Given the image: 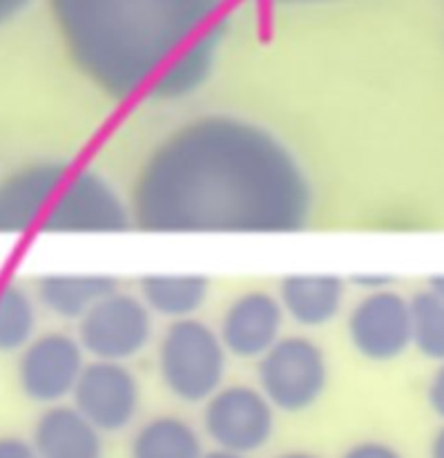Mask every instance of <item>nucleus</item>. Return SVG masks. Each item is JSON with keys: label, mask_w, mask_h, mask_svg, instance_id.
<instances>
[{"label": "nucleus", "mask_w": 444, "mask_h": 458, "mask_svg": "<svg viewBox=\"0 0 444 458\" xmlns=\"http://www.w3.org/2000/svg\"><path fill=\"white\" fill-rule=\"evenodd\" d=\"M134 228L172 235H284L311 226L302 161L257 121L201 114L165 134L130 192Z\"/></svg>", "instance_id": "nucleus-1"}, {"label": "nucleus", "mask_w": 444, "mask_h": 458, "mask_svg": "<svg viewBox=\"0 0 444 458\" xmlns=\"http://www.w3.org/2000/svg\"><path fill=\"white\" fill-rule=\"evenodd\" d=\"M232 0H49L67 56L110 101L143 97L177 54L228 31Z\"/></svg>", "instance_id": "nucleus-2"}, {"label": "nucleus", "mask_w": 444, "mask_h": 458, "mask_svg": "<svg viewBox=\"0 0 444 458\" xmlns=\"http://www.w3.org/2000/svg\"><path fill=\"white\" fill-rule=\"evenodd\" d=\"M228 356L217 329L201 318L165 325L156 340L155 365L161 385L183 405H204L226 385Z\"/></svg>", "instance_id": "nucleus-3"}, {"label": "nucleus", "mask_w": 444, "mask_h": 458, "mask_svg": "<svg viewBox=\"0 0 444 458\" xmlns=\"http://www.w3.org/2000/svg\"><path fill=\"white\" fill-rule=\"evenodd\" d=\"M255 387L277 414H304L324 398L331 362L324 347L306 334H284L257 360Z\"/></svg>", "instance_id": "nucleus-4"}, {"label": "nucleus", "mask_w": 444, "mask_h": 458, "mask_svg": "<svg viewBox=\"0 0 444 458\" xmlns=\"http://www.w3.org/2000/svg\"><path fill=\"white\" fill-rule=\"evenodd\" d=\"M134 228L130 199L103 173L70 168L45 213L40 233L49 235H110Z\"/></svg>", "instance_id": "nucleus-5"}, {"label": "nucleus", "mask_w": 444, "mask_h": 458, "mask_svg": "<svg viewBox=\"0 0 444 458\" xmlns=\"http://www.w3.org/2000/svg\"><path fill=\"white\" fill-rule=\"evenodd\" d=\"M155 320L138 293L114 289L76 322L74 335L89 360L130 365L155 343Z\"/></svg>", "instance_id": "nucleus-6"}, {"label": "nucleus", "mask_w": 444, "mask_h": 458, "mask_svg": "<svg viewBox=\"0 0 444 458\" xmlns=\"http://www.w3.org/2000/svg\"><path fill=\"white\" fill-rule=\"evenodd\" d=\"M277 411L255 385L226 383L201 405V434L217 450L253 456L266 450Z\"/></svg>", "instance_id": "nucleus-7"}, {"label": "nucleus", "mask_w": 444, "mask_h": 458, "mask_svg": "<svg viewBox=\"0 0 444 458\" xmlns=\"http://www.w3.org/2000/svg\"><path fill=\"white\" fill-rule=\"evenodd\" d=\"M88 360V353L74 334L38 331L31 343L16 353L13 374L18 392L43 410L70 403Z\"/></svg>", "instance_id": "nucleus-8"}, {"label": "nucleus", "mask_w": 444, "mask_h": 458, "mask_svg": "<svg viewBox=\"0 0 444 458\" xmlns=\"http://www.w3.org/2000/svg\"><path fill=\"white\" fill-rule=\"evenodd\" d=\"M141 383L123 362L88 360L70 403L103 437L128 432L141 414Z\"/></svg>", "instance_id": "nucleus-9"}, {"label": "nucleus", "mask_w": 444, "mask_h": 458, "mask_svg": "<svg viewBox=\"0 0 444 458\" xmlns=\"http://www.w3.org/2000/svg\"><path fill=\"white\" fill-rule=\"evenodd\" d=\"M347 338L369 362H391L411 347L409 298L389 289L362 293L347 313Z\"/></svg>", "instance_id": "nucleus-10"}, {"label": "nucleus", "mask_w": 444, "mask_h": 458, "mask_svg": "<svg viewBox=\"0 0 444 458\" xmlns=\"http://www.w3.org/2000/svg\"><path fill=\"white\" fill-rule=\"evenodd\" d=\"M286 316L272 291L246 289L232 295L217 322L228 356L257 362L284 335Z\"/></svg>", "instance_id": "nucleus-11"}, {"label": "nucleus", "mask_w": 444, "mask_h": 458, "mask_svg": "<svg viewBox=\"0 0 444 458\" xmlns=\"http://www.w3.org/2000/svg\"><path fill=\"white\" fill-rule=\"evenodd\" d=\"M70 168L63 159H34L4 174L0 179V235H25L40 228Z\"/></svg>", "instance_id": "nucleus-12"}, {"label": "nucleus", "mask_w": 444, "mask_h": 458, "mask_svg": "<svg viewBox=\"0 0 444 458\" xmlns=\"http://www.w3.org/2000/svg\"><path fill=\"white\" fill-rule=\"evenodd\" d=\"M347 280L333 273H293L277 284V300L286 320L315 331L333 325L347 307Z\"/></svg>", "instance_id": "nucleus-13"}, {"label": "nucleus", "mask_w": 444, "mask_h": 458, "mask_svg": "<svg viewBox=\"0 0 444 458\" xmlns=\"http://www.w3.org/2000/svg\"><path fill=\"white\" fill-rule=\"evenodd\" d=\"M29 441L38 458H105V437L71 403L45 407Z\"/></svg>", "instance_id": "nucleus-14"}, {"label": "nucleus", "mask_w": 444, "mask_h": 458, "mask_svg": "<svg viewBox=\"0 0 444 458\" xmlns=\"http://www.w3.org/2000/svg\"><path fill=\"white\" fill-rule=\"evenodd\" d=\"M228 31L205 36L172 58L146 89L143 97L156 103H177L195 97L210 81Z\"/></svg>", "instance_id": "nucleus-15"}, {"label": "nucleus", "mask_w": 444, "mask_h": 458, "mask_svg": "<svg viewBox=\"0 0 444 458\" xmlns=\"http://www.w3.org/2000/svg\"><path fill=\"white\" fill-rule=\"evenodd\" d=\"M119 289V282L101 273H47L36 280V302L58 320L79 322L98 300Z\"/></svg>", "instance_id": "nucleus-16"}, {"label": "nucleus", "mask_w": 444, "mask_h": 458, "mask_svg": "<svg viewBox=\"0 0 444 458\" xmlns=\"http://www.w3.org/2000/svg\"><path fill=\"white\" fill-rule=\"evenodd\" d=\"M137 293L152 316L170 325L199 318L210 298V280L197 273H152L138 280Z\"/></svg>", "instance_id": "nucleus-17"}, {"label": "nucleus", "mask_w": 444, "mask_h": 458, "mask_svg": "<svg viewBox=\"0 0 444 458\" xmlns=\"http://www.w3.org/2000/svg\"><path fill=\"white\" fill-rule=\"evenodd\" d=\"M204 434L179 414H156L134 428L128 458H201Z\"/></svg>", "instance_id": "nucleus-18"}, {"label": "nucleus", "mask_w": 444, "mask_h": 458, "mask_svg": "<svg viewBox=\"0 0 444 458\" xmlns=\"http://www.w3.org/2000/svg\"><path fill=\"white\" fill-rule=\"evenodd\" d=\"M38 302L21 282L0 280V356H16L38 334Z\"/></svg>", "instance_id": "nucleus-19"}, {"label": "nucleus", "mask_w": 444, "mask_h": 458, "mask_svg": "<svg viewBox=\"0 0 444 458\" xmlns=\"http://www.w3.org/2000/svg\"><path fill=\"white\" fill-rule=\"evenodd\" d=\"M411 307V347L424 358L444 362V302L429 289L409 300Z\"/></svg>", "instance_id": "nucleus-20"}, {"label": "nucleus", "mask_w": 444, "mask_h": 458, "mask_svg": "<svg viewBox=\"0 0 444 458\" xmlns=\"http://www.w3.org/2000/svg\"><path fill=\"white\" fill-rule=\"evenodd\" d=\"M339 458H405V456H402L396 447L389 445V443L369 438V441H357L353 443V445H348Z\"/></svg>", "instance_id": "nucleus-21"}, {"label": "nucleus", "mask_w": 444, "mask_h": 458, "mask_svg": "<svg viewBox=\"0 0 444 458\" xmlns=\"http://www.w3.org/2000/svg\"><path fill=\"white\" fill-rule=\"evenodd\" d=\"M0 458H38L29 438L18 434H0Z\"/></svg>", "instance_id": "nucleus-22"}, {"label": "nucleus", "mask_w": 444, "mask_h": 458, "mask_svg": "<svg viewBox=\"0 0 444 458\" xmlns=\"http://www.w3.org/2000/svg\"><path fill=\"white\" fill-rule=\"evenodd\" d=\"M427 401H429V407L433 410V414L440 416L444 420V362H440L436 374H433L431 380H429Z\"/></svg>", "instance_id": "nucleus-23"}, {"label": "nucleus", "mask_w": 444, "mask_h": 458, "mask_svg": "<svg viewBox=\"0 0 444 458\" xmlns=\"http://www.w3.org/2000/svg\"><path fill=\"white\" fill-rule=\"evenodd\" d=\"M29 3L31 0H0V27L13 21Z\"/></svg>", "instance_id": "nucleus-24"}, {"label": "nucleus", "mask_w": 444, "mask_h": 458, "mask_svg": "<svg viewBox=\"0 0 444 458\" xmlns=\"http://www.w3.org/2000/svg\"><path fill=\"white\" fill-rule=\"evenodd\" d=\"M351 282L357 286V289L364 291V293H371V291H380V289H389V277H384V276H356Z\"/></svg>", "instance_id": "nucleus-25"}, {"label": "nucleus", "mask_w": 444, "mask_h": 458, "mask_svg": "<svg viewBox=\"0 0 444 458\" xmlns=\"http://www.w3.org/2000/svg\"><path fill=\"white\" fill-rule=\"evenodd\" d=\"M429 458H444V428L433 437L431 447H429Z\"/></svg>", "instance_id": "nucleus-26"}, {"label": "nucleus", "mask_w": 444, "mask_h": 458, "mask_svg": "<svg viewBox=\"0 0 444 458\" xmlns=\"http://www.w3.org/2000/svg\"><path fill=\"white\" fill-rule=\"evenodd\" d=\"M201 458H250V456H241V454H232V452H226V450H217V447H210V450H205Z\"/></svg>", "instance_id": "nucleus-27"}, {"label": "nucleus", "mask_w": 444, "mask_h": 458, "mask_svg": "<svg viewBox=\"0 0 444 458\" xmlns=\"http://www.w3.org/2000/svg\"><path fill=\"white\" fill-rule=\"evenodd\" d=\"M275 458H324V456L308 450H289V452H281V454H277Z\"/></svg>", "instance_id": "nucleus-28"}, {"label": "nucleus", "mask_w": 444, "mask_h": 458, "mask_svg": "<svg viewBox=\"0 0 444 458\" xmlns=\"http://www.w3.org/2000/svg\"><path fill=\"white\" fill-rule=\"evenodd\" d=\"M429 291H431V293L436 295V298H440L442 302H444V276L433 277V280L429 282Z\"/></svg>", "instance_id": "nucleus-29"}, {"label": "nucleus", "mask_w": 444, "mask_h": 458, "mask_svg": "<svg viewBox=\"0 0 444 458\" xmlns=\"http://www.w3.org/2000/svg\"><path fill=\"white\" fill-rule=\"evenodd\" d=\"M277 3H286V4H302V3H326V0H277Z\"/></svg>", "instance_id": "nucleus-30"}]
</instances>
